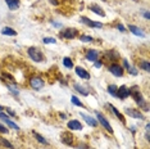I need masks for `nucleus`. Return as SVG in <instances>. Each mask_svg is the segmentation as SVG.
<instances>
[{
	"mask_svg": "<svg viewBox=\"0 0 150 149\" xmlns=\"http://www.w3.org/2000/svg\"><path fill=\"white\" fill-rule=\"evenodd\" d=\"M27 53H28V57L31 58L33 62L39 63L44 60V54L39 48H35V46H31V48L27 49Z\"/></svg>",
	"mask_w": 150,
	"mask_h": 149,
	"instance_id": "f257e3e1",
	"label": "nucleus"
},
{
	"mask_svg": "<svg viewBox=\"0 0 150 149\" xmlns=\"http://www.w3.org/2000/svg\"><path fill=\"white\" fill-rule=\"evenodd\" d=\"M129 95H132V98H134L135 101L139 104L140 107L146 106V103H145L144 98H142V94L140 93L139 86H134V87H132V89H129Z\"/></svg>",
	"mask_w": 150,
	"mask_h": 149,
	"instance_id": "f03ea898",
	"label": "nucleus"
},
{
	"mask_svg": "<svg viewBox=\"0 0 150 149\" xmlns=\"http://www.w3.org/2000/svg\"><path fill=\"white\" fill-rule=\"evenodd\" d=\"M44 85H45V82H44V80L41 79V77H39V76H33L30 79V86L32 87L33 90H41Z\"/></svg>",
	"mask_w": 150,
	"mask_h": 149,
	"instance_id": "7ed1b4c3",
	"label": "nucleus"
},
{
	"mask_svg": "<svg viewBox=\"0 0 150 149\" xmlns=\"http://www.w3.org/2000/svg\"><path fill=\"white\" fill-rule=\"evenodd\" d=\"M109 72L112 74H114L115 77H122L123 76V68H122L121 64L118 63H112L109 66Z\"/></svg>",
	"mask_w": 150,
	"mask_h": 149,
	"instance_id": "20e7f679",
	"label": "nucleus"
},
{
	"mask_svg": "<svg viewBox=\"0 0 150 149\" xmlns=\"http://www.w3.org/2000/svg\"><path fill=\"white\" fill-rule=\"evenodd\" d=\"M96 117H98V122L100 123L101 126H103V127L105 128V130L109 131V133H110V134L113 133V128H112L110 123L108 122V120H107V118H105V117L103 116V114H101V113H99V112H96Z\"/></svg>",
	"mask_w": 150,
	"mask_h": 149,
	"instance_id": "39448f33",
	"label": "nucleus"
},
{
	"mask_svg": "<svg viewBox=\"0 0 150 149\" xmlns=\"http://www.w3.org/2000/svg\"><path fill=\"white\" fill-rule=\"evenodd\" d=\"M60 36H62L63 39L72 40V39H74V37L78 36V31L76 28H66V30H63V31L60 32Z\"/></svg>",
	"mask_w": 150,
	"mask_h": 149,
	"instance_id": "423d86ee",
	"label": "nucleus"
},
{
	"mask_svg": "<svg viewBox=\"0 0 150 149\" xmlns=\"http://www.w3.org/2000/svg\"><path fill=\"white\" fill-rule=\"evenodd\" d=\"M81 22L85 23L86 26L94 27V28H101V27H103V23L96 22V21H93V19L87 18V17H81Z\"/></svg>",
	"mask_w": 150,
	"mask_h": 149,
	"instance_id": "0eeeda50",
	"label": "nucleus"
},
{
	"mask_svg": "<svg viewBox=\"0 0 150 149\" xmlns=\"http://www.w3.org/2000/svg\"><path fill=\"white\" fill-rule=\"evenodd\" d=\"M129 96V89L127 86H125V85H122L119 89L117 90V95H115V98H119V99H126V98H128Z\"/></svg>",
	"mask_w": 150,
	"mask_h": 149,
	"instance_id": "6e6552de",
	"label": "nucleus"
},
{
	"mask_svg": "<svg viewBox=\"0 0 150 149\" xmlns=\"http://www.w3.org/2000/svg\"><path fill=\"white\" fill-rule=\"evenodd\" d=\"M67 126L69 130H74V131H78V130H82V123L80 122L78 120H69L67 123Z\"/></svg>",
	"mask_w": 150,
	"mask_h": 149,
	"instance_id": "1a4fd4ad",
	"label": "nucleus"
},
{
	"mask_svg": "<svg viewBox=\"0 0 150 149\" xmlns=\"http://www.w3.org/2000/svg\"><path fill=\"white\" fill-rule=\"evenodd\" d=\"M0 118H1V120L4 121V122H5L6 125H8L9 127H12L13 130H19V126H18V125H17L16 122H13V121L9 120V117H6V114H5V113L0 112Z\"/></svg>",
	"mask_w": 150,
	"mask_h": 149,
	"instance_id": "9d476101",
	"label": "nucleus"
},
{
	"mask_svg": "<svg viewBox=\"0 0 150 149\" xmlns=\"http://www.w3.org/2000/svg\"><path fill=\"white\" fill-rule=\"evenodd\" d=\"M98 58H99V52L98 50H95V49L87 50V53H86V59L87 60H90V62H96Z\"/></svg>",
	"mask_w": 150,
	"mask_h": 149,
	"instance_id": "9b49d317",
	"label": "nucleus"
},
{
	"mask_svg": "<svg viewBox=\"0 0 150 149\" xmlns=\"http://www.w3.org/2000/svg\"><path fill=\"white\" fill-rule=\"evenodd\" d=\"M76 74L80 77V79L90 80V73H88L85 68H82V67H76Z\"/></svg>",
	"mask_w": 150,
	"mask_h": 149,
	"instance_id": "f8f14e48",
	"label": "nucleus"
},
{
	"mask_svg": "<svg viewBox=\"0 0 150 149\" xmlns=\"http://www.w3.org/2000/svg\"><path fill=\"white\" fill-rule=\"evenodd\" d=\"M126 113H127L128 116H131L132 118H137V120H142V118H144L141 112H139L136 109H131V108H126Z\"/></svg>",
	"mask_w": 150,
	"mask_h": 149,
	"instance_id": "ddd939ff",
	"label": "nucleus"
},
{
	"mask_svg": "<svg viewBox=\"0 0 150 149\" xmlns=\"http://www.w3.org/2000/svg\"><path fill=\"white\" fill-rule=\"evenodd\" d=\"M60 139H62V141L66 145H72L73 144V135L69 134V133H63Z\"/></svg>",
	"mask_w": 150,
	"mask_h": 149,
	"instance_id": "4468645a",
	"label": "nucleus"
},
{
	"mask_svg": "<svg viewBox=\"0 0 150 149\" xmlns=\"http://www.w3.org/2000/svg\"><path fill=\"white\" fill-rule=\"evenodd\" d=\"M80 116L82 117L85 121H86L87 125H90V126H93V127H96L98 126V121L95 120V118H93L91 116H87V114H85V113H81Z\"/></svg>",
	"mask_w": 150,
	"mask_h": 149,
	"instance_id": "2eb2a0df",
	"label": "nucleus"
},
{
	"mask_svg": "<svg viewBox=\"0 0 150 149\" xmlns=\"http://www.w3.org/2000/svg\"><path fill=\"white\" fill-rule=\"evenodd\" d=\"M128 30L131 31L134 35H136V36H140V37H144L145 36V33H144V31H142L140 27H137V26H134V25H129L128 26Z\"/></svg>",
	"mask_w": 150,
	"mask_h": 149,
	"instance_id": "dca6fc26",
	"label": "nucleus"
},
{
	"mask_svg": "<svg viewBox=\"0 0 150 149\" xmlns=\"http://www.w3.org/2000/svg\"><path fill=\"white\" fill-rule=\"evenodd\" d=\"M104 55L107 57L108 59H112V60H115V59H119V58H121V55H119L118 52H115V50H107Z\"/></svg>",
	"mask_w": 150,
	"mask_h": 149,
	"instance_id": "f3484780",
	"label": "nucleus"
},
{
	"mask_svg": "<svg viewBox=\"0 0 150 149\" xmlns=\"http://www.w3.org/2000/svg\"><path fill=\"white\" fill-rule=\"evenodd\" d=\"M5 3L11 11H16L19 8V0H5Z\"/></svg>",
	"mask_w": 150,
	"mask_h": 149,
	"instance_id": "a211bd4d",
	"label": "nucleus"
},
{
	"mask_svg": "<svg viewBox=\"0 0 150 149\" xmlns=\"http://www.w3.org/2000/svg\"><path fill=\"white\" fill-rule=\"evenodd\" d=\"M108 106L110 107V109H112V112H113V113H114V116L117 117L118 120H121V122H123V123H125V122H126V120H125V117L122 116V113H121V112H119V111L117 109V108H115V107L113 106V104H108Z\"/></svg>",
	"mask_w": 150,
	"mask_h": 149,
	"instance_id": "6ab92c4d",
	"label": "nucleus"
},
{
	"mask_svg": "<svg viewBox=\"0 0 150 149\" xmlns=\"http://www.w3.org/2000/svg\"><path fill=\"white\" fill-rule=\"evenodd\" d=\"M90 11L93 12V13H95V14H98V16H101V17L105 16L104 11H103V9H101L99 5H91V6H90Z\"/></svg>",
	"mask_w": 150,
	"mask_h": 149,
	"instance_id": "aec40b11",
	"label": "nucleus"
},
{
	"mask_svg": "<svg viewBox=\"0 0 150 149\" xmlns=\"http://www.w3.org/2000/svg\"><path fill=\"white\" fill-rule=\"evenodd\" d=\"M1 33L5 36H16L17 35V31L16 30L11 28V27H4V28L1 30Z\"/></svg>",
	"mask_w": 150,
	"mask_h": 149,
	"instance_id": "412c9836",
	"label": "nucleus"
},
{
	"mask_svg": "<svg viewBox=\"0 0 150 149\" xmlns=\"http://www.w3.org/2000/svg\"><path fill=\"white\" fill-rule=\"evenodd\" d=\"M74 89H76V91H77V93H80L81 95H83V96H87L88 95V90L85 89L83 86L78 85V84H74Z\"/></svg>",
	"mask_w": 150,
	"mask_h": 149,
	"instance_id": "4be33fe9",
	"label": "nucleus"
},
{
	"mask_svg": "<svg viewBox=\"0 0 150 149\" xmlns=\"http://www.w3.org/2000/svg\"><path fill=\"white\" fill-rule=\"evenodd\" d=\"M0 144H1L4 148L14 149V147H13V144L11 143V141H8V140H6V139H4V138H0Z\"/></svg>",
	"mask_w": 150,
	"mask_h": 149,
	"instance_id": "5701e85b",
	"label": "nucleus"
},
{
	"mask_svg": "<svg viewBox=\"0 0 150 149\" xmlns=\"http://www.w3.org/2000/svg\"><path fill=\"white\" fill-rule=\"evenodd\" d=\"M63 66L66 67V68H73V60L71 58H68V57H66V58H63Z\"/></svg>",
	"mask_w": 150,
	"mask_h": 149,
	"instance_id": "b1692460",
	"label": "nucleus"
},
{
	"mask_svg": "<svg viewBox=\"0 0 150 149\" xmlns=\"http://www.w3.org/2000/svg\"><path fill=\"white\" fill-rule=\"evenodd\" d=\"M139 66H140V68H142L144 71H146V72H149L150 71V63L148 62V60H141Z\"/></svg>",
	"mask_w": 150,
	"mask_h": 149,
	"instance_id": "393cba45",
	"label": "nucleus"
},
{
	"mask_svg": "<svg viewBox=\"0 0 150 149\" xmlns=\"http://www.w3.org/2000/svg\"><path fill=\"white\" fill-rule=\"evenodd\" d=\"M117 90H118V87L115 86V85H113V84L108 86V93L110 94L112 96H115V95H117Z\"/></svg>",
	"mask_w": 150,
	"mask_h": 149,
	"instance_id": "a878e982",
	"label": "nucleus"
},
{
	"mask_svg": "<svg viewBox=\"0 0 150 149\" xmlns=\"http://www.w3.org/2000/svg\"><path fill=\"white\" fill-rule=\"evenodd\" d=\"M6 86H8V89L11 90L12 93L14 94V95H18V94H19V90H18V89H17V87H16V85H14V84H6Z\"/></svg>",
	"mask_w": 150,
	"mask_h": 149,
	"instance_id": "bb28decb",
	"label": "nucleus"
},
{
	"mask_svg": "<svg viewBox=\"0 0 150 149\" xmlns=\"http://www.w3.org/2000/svg\"><path fill=\"white\" fill-rule=\"evenodd\" d=\"M71 101H72V103L74 104V106H76V107H83V104H82V101H81L80 99H78V98L77 96H72V98H71Z\"/></svg>",
	"mask_w": 150,
	"mask_h": 149,
	"instance_id": "cd10ccee",
	"label": "nucleus"
},
{
	"mask_svg": "<svg viewBox=\"0 0 150 149\" xmlns=\"http://www.w3.org/2000/svg\"><path fill=\"white\" fill-rule=\"evenodd\" d=\"M33 135H35V138H36V140L39 141V143H41V144H47V140L45 138H42L40 134H37V133H33Z\"/></svg>",
	"mask_w": 150,
	"mask_h": 149,
	"instance_id": "c85d7f7f",
	"label": "nucleus"
},
{
	"mask_svg": "<svg viewBox=\"0 0 150 149\" xmlns=\"http://www.w3.org/2000/svg\"><path fill=\"white\" fill-rule=\"evenodd\" d=\"M80 40H81V41H83V43H91L94 39L91 36H87V35H81L80 36Z\"/></svg>",
	"mask_w": 150,
	"mask_h": 149,
	"instance_id": "c756f323",
	"label": "nucleus"
},
{
	"mask_svg": "<svg viewBox=\"0 0 150 149\" xmlns=\"http://www.w3.org/2000/svg\"><path fill=\"white\" fill-rule=\"evenodd\" d=\"M42 43H44V44H55L57 40L54 39V37H44Z\"/></svg>",
	"mask_w": 150,
	"mask_h": 149,
	"instance_id": "7c9ffc66",
	"label": "nucleus"
},
{
	"mask_svg": "<svg viewBox=\"0 0 150 149\" xmlns=\"http://www.w3.org/2000/svg\"><path fill=\"white\" fill-rule=\"evenodd\" d=\"M6 133H8V128L4 127L1 123H0V134H6Z\"/></svg>",
	"mask_w": 150,
	"mask_h": 149,
	"instance_id": "2f4dec72",
	"label": "nucleus"
},
{
	"mask_svg": "<svg viewBox=\"0 0 150 149\" xmlns=\"http://www.w3.org/2000/svg\"><path fill=\"white\" fill-rule=\"evenodd\" d=\"M117 28H118V30H119V31H121V32H125V31H126L125 26L122 25V23H118V25H117Z\"/></svg>",
	"mask_w": 150,
	"mask_h": 149,
	"instance_id": "473e14b6",
	"label": "nucleus"
},
{
	"mask_svg": "<svg viewBox=\"0 0 150 149\" xmlns=\"http://www.w3.org/2000/svg\"><path fill=\"white\" fill-rule=\"evenodd\" d=\"M101 66H103V62H101V60H100V62H99V60L95 62V68H100Z\"/></svg>",
	"mask_w": 150,
	"mask_h": 149,
	"instance_id": "72a5a7b5",
	"label": "nucleus"
},
{
	"mask_svg": "<svg viewBox=\"0 0 150 149\" xmlns=\"http://www.w3.org/2000/svg\"><path fill=\"white\" fill-rule=\"evenodd\" d=\"M6 112H8V113L11 114L12 117H17V116H16V112H14V111H12V109H6Z\"/></svg>",
	"mask_w": 150,
	"mask_h": 149,
	"instance_id": "f704fd0d",
	"label": "nucleus"
},
{
	"mask_svg": "<svg viewBox=\"0 0 150 149\" xmlns=\"http://www.w3.org/2000/svg\"><path fill=\"white\" fill-rule=\"evenodd\" d=\"M144 17H145L146 19H149V18H150V16H149V12H145V13H144Z\"/></svg>",
	"mask_w": 150,
	"mask_h": 149,
	"instance_id": "c9c22d12",
	"label": "nucleus"
},
{
	"mask_svg": "<svg viewBox=\"0 0 150 149\" xmlns=\"http://www.w3.org/2000/svg\"><path fill=\"white\" fill-rule=\"evenodd\" d=\"M49 1H52L54 5H57V4H58V1H57V0H49Z\"/></svg>",
	"mask_w": 150,
	"mask_h": 149,
	"instance_id": "e433bc0d",
	"label": "nucleus"
},
{
	"mask_svg": "<svg viewBox=\"0 0 150 149\" xmlns=\"http://www.w3.org/2000/svg\"><path fill=\"white\" fill-rule=\"evenodd\" d=\"M59 116H60V117H62V118H67V116H66V114H64V113H60V114H59Z\"/></svg>",
	"mask_w": 150,
	"mask_h": 149,
	"instance_id": "4c0bfd02",
	"label": "nucleus"
},
{
	"mask_svg": "<svg viewBox=\"0 0 150 149\" xmlns=\"http://www.w3.org/2000/svg\"><path fill=\"white\" fill-rule=\"evenodd\" d=\"M0 112H3V107L1 106H0Z\"/></svg>",
	"mask_w": 150,
	"mask_h": 149,
	"instance_id": "58836bf2",
	"label": "nucleus"
}]
</instances>
